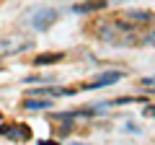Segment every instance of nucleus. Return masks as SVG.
I'll list each match as a JSON object with an SVG mask.
<instances>
[{"mask_svg":"<svg viewBox=\"0 0 155 145\" xmlns=\"http://www.w3.org/2000/svg\"><path fill=\"white\" fill-rule=\"evenodd\" d=\"M122 75L124 72H119V70H111V72H104L98 80H93V83L88 86V88H104V86H111V83H116V80H122Z\"/></svg>","mask_w":155,"mask_h":145,"instance_id":"f03ea898","label":"nucleus"},{"mask_svg":"<svg viewBox=\"0 0 155 145\" xmlns=\"http://www.w3.org/2000/svg\"><path fill=\"white\" fill-rule=\"evenodd\" d=\"M52 104H54V101H44V99H28V101H23V109H28V112H39V109H52Z\"/></svg>","mask_w":155,"mask_h":145,"instance_id":"7ed1b4c3","label":"nucleus"},{"mask_svg":"<svg viewBox=\"0 0 155 145\" xmlns=\"http://www.w3.org/2000/svg\"><path fill=\"white\" fill-rule=\"evenodd\" d=\"M129 18H132V21H140V23H147L150 18H153V13H150V11H132Z\"/></svg>","mask_w":155,"mask_h":145,"instance_id":"0eeeda50","label":"nucleus"},{"mask_svg":"<svg viewBox=\"0 0 155 145\" xmlns=\"http://www.w3.org/2000/svg\"><path fill=\"white\" fill-rule=\"evenodd\" d=\"M153 39H155V36H153Z\"/></svg>","mask_w":155,"mask_h":145,"instance_id":"9d476101","label":"nucleus"},{"mask_svg":"<svg viewBox=\"0 0 155 145\" xmlns=\"http://www.w3.org/2000/svg\"><path fill=\"white\" fill-rule=\"evenodd\" d=\"M101 8H106V0H91V3H83V5H75L72 11L75 13H88V11H101Z\"/></svg>","mask_w":155,"mask_h":145,"instance_id":"39448f33","label":"nucleus"},{"mask_svg":"<svg viewBox=\"0 0 155 145\" xmlns=\"http://www.w3.org/2000/svg\"><path fill=\"white\" fill-rule=\"evenodd\" d=\"M62 57H65L62 52H52V55H39L34 62H36V65H54V62H60Z\"/></svg>","mask_w":155,"mask_h":145,"instance_id":"423d86ee","label":"nucleus"},{"mask_svg":"<svg viewBox=\"0 0 155 145\" xmlns=\"http://www.w3.org/2000/svg\"><path fill=\"white\" fill-rule=\"evenodd\" d=\"M57 18V11H52V8H41V11H36L31 16V26L36 29V31H44V29H49L52 23H54Z\"/></svg>","mask_w":155,"mask_h":145,"instance_id":"f257e3e1","label":"nucleus"},{"mask_svg":"<svg viewBox=\"0 0 155 145\" xmlns=\"http://www.w3.org/2000/svg\"><path fill=\"white\" fill-rule=\"evenodd\" d=\"M3 135L5 137H11V140H23V137H28V127H3Z\"/></svg>","mask_w":155,"mask_h":145,"instance_id":"20e7f679","label":"nucleus"},{"mask_svg":"<svg viewBox=\"0 0 155 145\" xmlns=\"http://www.w3.org/2000/svg\"><path fill=\"white\" fill-rule=\"evenodd\" d=\"M145 114H147V117H155V106H147V109H145Z\"/></svg>","mask_w":155,"mask_h":145,"instance_id":"6e6552de","label":"nucleus"},{"mask_svg":"<svg viewBox=\"0 0 155 145\" xmlns=\"http://www.w3.org/2000/svg\"><path fill=\"white\" fill-rule=\"evenodd\" d=\"M142 83H145V86H155V78H145Z\"/></svg>","mask_w":155,"mask_h":145,"instance_id":"1a4fd4ad","label":"nucleus"}]
</instances>
